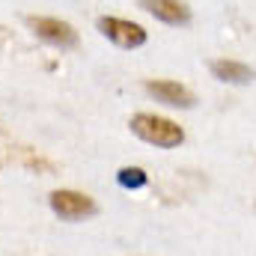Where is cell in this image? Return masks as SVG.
<instances>
[{
	"label": "cell",
	"instance_id": "obj_1",
	"mask_svg": "<svg viewBox=\"0 0 256 256\" xmlns=\"http://www.w3.org/2000/svg\"><path fill=\"white\" fill-rule=\"evenodd\" d=\"M131 131L140 140H146V143H152L158 149H173V146L185 143V131L182 128L176 126L173 120L155 116V114H137V116H131Z\"/></svg>",
	"mask_w": 256,
	"mask_h": 256
},
{
	"label": "cell",
	"instance_id": "obj_4",
	"mask_svg": "<svg viewBox=\"0 0 256 256\" xmlns=\"http://www.w3.org/2000/svg\"><path fill=\"white\" fill-rule=\"evenodd\" d=\"M51 208L63 220H84V218L96 214L92 196H86V194H80V191H54L51 194Z\"/></svg>",
	"mask_w": 256,
	"mask_h": 256
},
{
	"label": "cell",
	"instance_id": "obj_7",
	"mask_svg": "<svg viewBox=\"0 0 256 256\" xmlns=\"http://www.w3.org/2000/svg\"><path fill=\"white\" fill-rule=\"evenodd\" d=\"M212 74L224 84H250L254 80V68L238 60H214L212 63Z\"/></svg>",
	"mask_w": 256,
	"mask_h": 256
},
{
	"label": "cell",
	"instance_id": "obj_2",
	"mask_svg": "<svg viewBox=\"0 0 256 256\" xmlns=\"http://www.w3.org/2000/svg\"><path fill=\"white\" fill-rule=\"evenodd\" d=\"M30 30L42 39V42H51L57 48H74L78 45V33L72 24H66L60 18H39V15H30L27 18Z\"/></svg>",
	"mask_w": 256,
	"mask_h": 256
},
{
	"label": "cell",
	"instance_id": "obj_8",
	"mask_svg": "<svg viewBox=\"0 0 256 256\" xmlns=\"http://www.w3.org/2000/svg\"><path fill=\"white\" fill-rule=\"evenodd\" d=\"M116 182H120L122 188H143V185L149 182V176H146V170H140V167H122V170L116 173Z\"/></svg>",
	"mask_w": 256,
	"mask_h": 256
},
{
	"label": "cell",
	"instance_id": "obj_5",
	"mask_svg": "<svg viewBox=\"0 0 256 256\" xmlns=\"http://www.w3.org/2000/svg\"><path fill=\"white\" fill-rule=\"evenodd\" d=\"M146 92L170 108H194L196 104V96L176 80H146Z\"/></svg>",
	"mask_w": 256,
	"mask_h": 256
},
{
	"label": "cell",
	"instance_id": "obj_3",
	"mask_svg": "<svg viewBox=\"0 0 256 256\" xmlns=\"http://www.w3.org/2000/svg\"><path fill=\"white\" fill-rule=\"evenodd\" d=\"M98 30H102V36H108L120 48H140L146 42V30L134 21H126V18L104 15V18H98Z\"/></svg>",
	"mask_w": 256,
	"mask_h": 256
},
{
	"label": "cell",
	"instance_id": "obj_6",
	"mask_svg": "<svg viewBox=\"0 0 256 256\" xmlns=\"http://www.w3.org/2000/svg\"><path fill=\"white\" fill-rule=\"evenodd\" d=\"M140 9H146L149 15H155L158 21L173 24V27L191 21V9L182 0H140Z\"/></svg>",
	"mask_w": 256,
	"mask_h": 256
}]
</instances>
